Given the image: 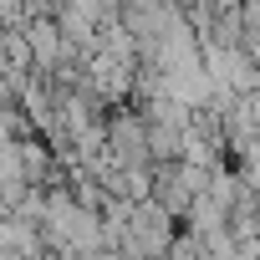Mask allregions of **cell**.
Returning <instances> with one entry per match:
<instances>
[{
    "mask_svg": "<svg viewBox=\"0 0 260 260\" xmlns=\"http://www.w3.org/2000/svg\"><path fill=\"white\" fill-rule=\"evenodd\" d=\"M107 148L122 158V169H153L148 122H143L138 107H112V117H107Z\"/></svg>",
    "mask_w": 260,
    "mask_h": 260,
    "instance_id": "6da1fadb",
    "label": "cell"
},
{
    "mask_svg": "<svg viewBox=\"0 0 260 260\" xmlns=\"http://www.w3.org/2000/svg\"><path fill=\"white\" fill-rule=\"evenodd\" d=\"M153 204H164L179 224L194 209V189L184 184V164H153Z\"/></svg>",
    "mask_w": 260,
    "mask_h": 260,
    "instance_id": "7a4b0ae2",
    "label": "cell"
}]
</instances>
